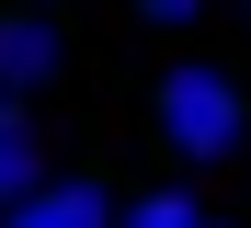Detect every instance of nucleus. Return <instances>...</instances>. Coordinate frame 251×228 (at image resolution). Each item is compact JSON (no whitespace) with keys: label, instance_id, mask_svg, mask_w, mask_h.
Returning <instances> with one entry per match:
<instances>
[{"label":"nucleus","instance_id":"obj_1","mask_svg":"<svg viewBox=\"0 0 251 228\" xmlns=\"http://www.w3.org/2000/svg\"><path fill=\"white\" fill-rule=\"evenodd\" d=\"M160 137H172L183 160H228L240 149V91L217 69H172L160 80Z\"/></svg>","mask_w":251,"mask_h":228},{"label":"nucleus","instance_id":"obj_2","mask_svg":"<svg viewBox=\"0 0 251 228\" xmlns=\"http://www.w3.org/2000/svg\"><path fill=\"white\" fill-rule=\"evenodd\" d=\"M0 228H126V217L103 205V182H46V194H23Z\"/></svg>","mask_w":251,"mask_h":228},{"label":"nucleus","instance_id":"obj_3","mask_svg":"<svg viewBox=\"0 0 251 228\" xmlns=\"http://www.w3.org/2000/svg\"><path fill=\"white\" fill-rule=\"evenodd\" d=\"M0 80H12V91H34V80H57V34L34 23V12H12V23H0Z\"/></svg>","mask_w":251,"mask_h":228},{"label":"nucleus","instance_id":"obj_4","mask_svg":"<svg viewBox=\"0 0 251 228\" xmlns=\"http://www.w3.org/2000/svg\"><path fill=\"white\" fill-rule=\"evenodd\" d=\"M23 194H46V182H34V137H23V114H0V217Z\"/></svg>","mask_w":251,"mask_h":228},{"label":"nucleus","instance_id":"obj_5","mask_svg":"<svg viewBox=\"0 0 251 228\" xmlns=\"http://www.w3.org/2000/svg\"><path fill=\"white\" fill-rule=\"evenodd\" d=\"M126 228H205V217H194V194L172 182V194H137V205H126Z\"/></svg>","mask_w":251,"mask_h":228},{"label":"nucleus","instance_id":"obj_6","mask_svg":"<svg viewBox=\"0 0 251 228\" xmlns=\"http://www.w3.org/2000/svg\"><path fill=\"white\" fill-rule=\"evenodd\" d=\"M137 12H149V23H194L205 0H137Z\"/></svg>","mask_w":251,"mask_h":228}]
</instances>
